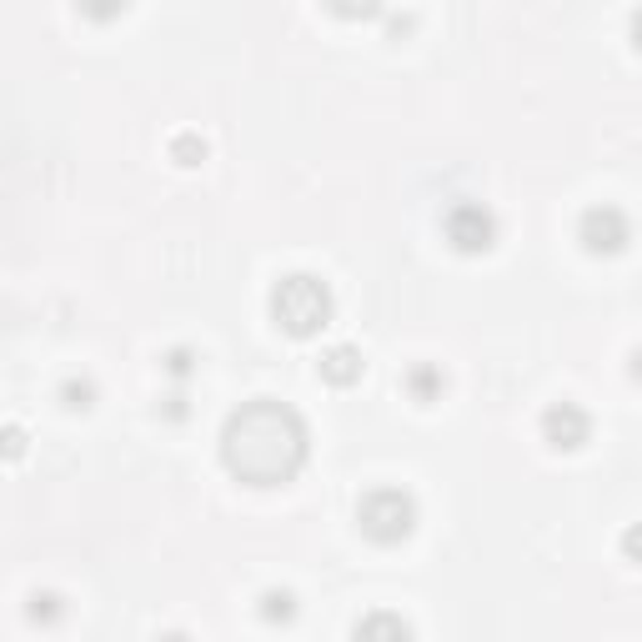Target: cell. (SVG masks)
Returning a JSON list of instances; mask_svg holds the SVG:
<instances>
[{"label":"cell","instance_id":"obj_1","mask_svg":"<svg viewBox=\"0 0 642 642\" xmlns=\"http://www.w3.org/2000/svg\"><path fill=\"white\" fill-rule=\"evenodd\" d=\"M221 452L237 477L256 482V488H276L286 477H297V467L307 462V427L291 406L262 397L227 422Z\"/></svg>","mask_w":642,"mask_h":642},{"label":"cell","instance_id":"obj_2","mask_svg":"<svg viewBox=\"0 0 642 642\" xmlns=\"http://www.w3.org/2000/svg\"><path fill=\"white\" fill-rule=\"evenodd\" d=\"M272 311L286 332L311 336L317 326H326V317H332V297H326V286H321L317 276H286L272 291Z\"/></svg>","mask_w":642,"mask_h":642},{"label":"cell","instance_id":"obj_3","mask_svg":"<svg viewBox=\"0 0 642 642\" xmlns=\"http://www.w3.org/2000/svg\"><path fill=\"white\" fill-rule=\"evenodd\" d=\"M412 497L406 492H397V488H381V492H371L367 502H362V527H367L377 542H397V537H406L412 532Z\"/></svg>","mask_w":642,"mask_h":642},{"label":"cell","instance_id":"obj_4","mask_svg":"<svg viewBox=\"0 0 642 642\" xmlns=\"http://www.w3.org/2000/svg\"><path fill=\"white\" fill-rule=\"evenodd\" d=\"M447 237H452L462 251L488 247V237H492V221H488V211H482V206H457V211L447 216Z\"/></svg>","mask_w":642,"mask_h":642},{"label":"cell","instance_id":"obj_5","mask_svg":"<svg viewBox=\"0 0 642 642\" xmlns=\"http://www.w3.org/2000/svg\"><path fill=\"white\" fill-rule=\"evenodd\" d=\"M583 237H587V247H593L597 237H607L603 251H618L622 241H628V227H622L618 211H593V216H587V227H583Z\"/></svg>","mask_w":642,"mask_h":642},{"label":"cell","instance_id":"obj_6","mask_svg":"<svg viewBox=\"0 0 642 642\" xmlns=\"http://www.w3.org/2000/svg\"><path fill=\"white\" fill-rule=\"evenodd\" d=\"M548 432L552 437H562L558 447H577L587 432V416L583 412H572V406H562V412H548Z\"/></svg>","mask_w":642,"mask_h":642},{"label":"cell","instance_id":"obj_7","mask_svg":"<svg viewBox=\"0 0 642 642\" xmlns=\"http://www.w3.org/2000/svg\"><path fill=\"white\" fill-rule=\"evenodd\" d=\"M321 371H326L332 381H352V377L362 371V362H357V352H352V346H336V352H326Z\"/></svg>","mask_w":642,"mask_h":642},{"label":"cell","instance_id":"obj_8","mask_svg":"<svg viewBox=\"0 0 642 642\" xmlns=\"http://www.w3.org/2000/svg\"><path fill=\"white\" fill-rule=\"evenodd\" d=\"M336 15H371L377 11V0H326Z\"/></svg>","mask_w":642,"mask_h":642},{"label":"cell","instance_id":"obj_9","mask_svg":"<svg viewBox=\"0 0 642 642\" xmlns=\"http://www.w3.org/2000/svg\"><path fill=\"white\" fill-rule=\"evenodd\" d=\"M81 5H85L91 15H116V11H121V0H81Z\"/></svg>","mask_w":642,"mask_h":642}]
</instances>
